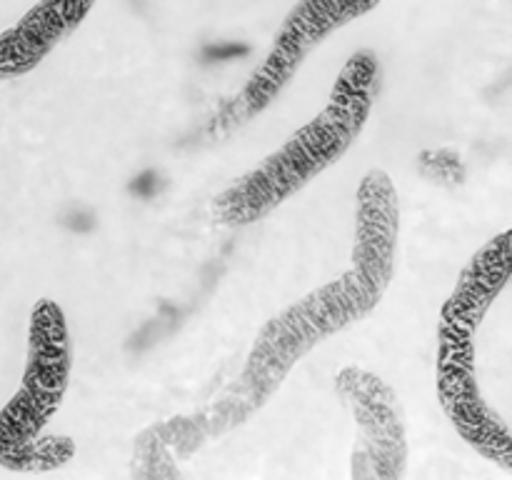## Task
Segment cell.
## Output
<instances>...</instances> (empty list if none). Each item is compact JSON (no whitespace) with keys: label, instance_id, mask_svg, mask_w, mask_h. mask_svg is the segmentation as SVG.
I'll list each match as a JSON object with an SVG mask.
<instances>
[{"label":"cell","instance_id":"9","mask_svg":"<svg viewBox=\"0 0 512 480\" xmlns=\"http://www.w3.org/2000/svg\"><path fill=\"white\" fill-rule=\"evenodd\" d=\"M512 270V250H510V233H500L498 238L490 240L465 268L460 275L458 288L445 303L440 320L450 323L470 325L478 330L480 320L485 318L490 305L495 303L500 290L510 280Z\"/></svg>","mask_w":512,"mask_h":480},{"label":"cell","instance_id":"7","mask_svg":"<svg viewBox=\"0 0 512 480\" xmlns=\"http://www.w3.org/2000/svg\"><path fill=\"white\" fill-rule=\"evenodd\" d=\"M95 0H40L18 25L0 35V78L30 73L85 20Z\"/></svg>","mask_w":512,"mask_h":480},{"label":"cell","instance_id":"8","mask_svg":"<svg viewBox=\"0 0 512 480\" xmlns=\"http://www.w3.org/2000/svg\"><path fill=\"white\" fill-rule=\"evenodd\" d=\"M338 390L350 400L358 415L360 445H370L373 465H388V478L400 475V465L405 460L403 425L398 418L395 395L388 385L365 370L348 368L340 373Z\"/></svg>","mask_w":512,"mask_h":480},{"label":"cell","instance_id":"1","mask_svg":"<svg viewBox=\"0 0 512 480\" xmlns=\"http://www.w3.org/2000/svg\"><path fill=\"white\" fill-rule=\"evenodd\" d=\"M375 85L378 58L370 50H360L340 73L328 108L215 200L220 218L233 225L255 223L335 163L363 130Z\"/></svg>","mask_w":512,"mask_h":480},{"label":"cell","instance_id":"2","mask_svg":"<svg viewBox=\"0 0 512 480\" xmlns=\"http://www.w3.org/2000/svg\"><path fill=\"white\" fill-rule=\"evenodd\" d=\"M70 373V335L63 310L40 300L30 315L28 368L18 393L0 410V463L33 443L63 400Z\"/></svg>","mask_w":512,"mask_h":480},{"label":"cell","instance_id":"11","mask_svg":"<svg viewBox=\"0 0 512 480\" xmlns=\"http://www.w3.org/2000/svg\"><path fill=\"white\" fill-rule=\"evenodd\" d=\"M245 53H248V45L243 43H215L203 50V55L208 60H230V58H240V55Z\"/></svg>","mask_w":512,"mask_h":480},{"label":"cell","instance_id":"3","mask_svg":"<svg viewBox=\"0 0 512 480\" xmlns=\"http://www.w3.org/2000/svg\"><path fill=\"white\" fill-rule=\"evenodd\" d=\"M375 303L378 298H373L353 273H345L335 283L315 290L263 330L258 348L250 355V370L265 383L275 385V380L283 378L310 345L368 315Z\"/></svg>","mask_w":512,"mask_h":480},{"label":"cell","instance_id":"6","mask_svg":"<svg viewBox=\"0 0 512 480\" xmlns=\"http://www.w3.org/2000/svg\"><path fill=\"white\" fill-rule=\"evenodd\" d=\"M398 223L400 208L393 180L383 170H373L365 175L358 190V225L350 273L378 300L393 278Z\"/></svg>","mask_w":512,"mask_h":480},{"label":"cell","instance_id":"5","mask_svg":"<svg viewBox=\"0 0 512 480\" xmlns=\"http://www.w3.org/2000/svg\"><path fill=\"white\" fill-rule=\"evenodd\" d=\"M380 0H300L275 35V45L243 90L245 113L255 115L288 85L305 55L333 30L370 13Z\"/></svg>","mask_w":512,"mask_h":480},{"label":"cell","instance_id":"4","mask_svg":"<svg viewBox=\"0 0 512 480\" xmlns=\"http://www.w3.org/2000/svg\"><path fill=\"white\" fill-rule=\"evenodd\" d=\"M475 328L440 320L438 393L458 433L485 458L503 468L512 465L510 428L483 400L475 380Z\"/></svg>","mask_w":512,"mask_h":480},{"label":"cell","instance_id":"10","mask_svg":"<svg viewBox=\"0 0 512 480\" xmlns=\"http://www.w3.org/2000/svg\"><path fill=\"white\" fill-rule=\"evenodd\" d=\"M425 158L433 160V163H425L423 160V170L430 178L445 180V183H458V180H463V165H460L458 155H453L450 150L425 153Z\"/></svg>","mask_w":512,"mask_h":480},{"label":"cell","instance_id":"12","mask_svg":"<svg viewBox=\"0 0 512 480\" xmlns=\"http://www.w3.org/2000/svg\"><path fill=\"white\" fill-rule=\"evenodd\" d=\"M155 183H158V173H153V170H145L140 178H135V183L130 185V190L138 195H143V198H150V195L155 193Z\"/></svg>","mask_w":512,"mask_h":480}]
</instances>
